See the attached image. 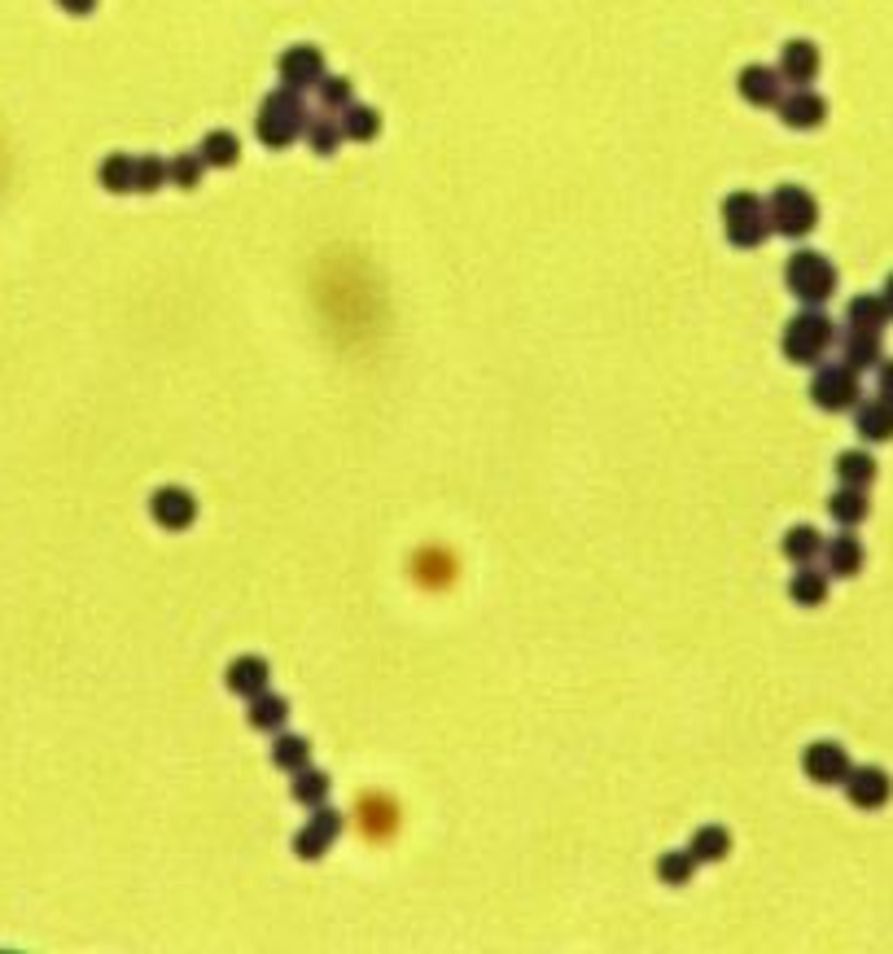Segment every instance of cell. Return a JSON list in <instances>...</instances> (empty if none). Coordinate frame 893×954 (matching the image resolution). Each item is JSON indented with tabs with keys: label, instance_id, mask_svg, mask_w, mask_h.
Instances as JSON below:
<instances>
[{
	"label": "cell",
	"instance_id": "f546056e",
	"mask_svg": "<svg viewBox=\"0 0 893 954\" xmlns=\"http://www.w3.org/2000/svg\"><path fill=\"white\" fill-rule=\"evenodd\" d=\"M728 836L723 832H701V841H696V850L692 854H701V858H719V854H728Z\"/></svg>",
	"mask_w": 893,
	"mask_h": 954
},
{
	"label": "cell",
	"instance_id": "d590c367",
	"mask_svg": "<svg viewBox=\"0 0 893 954\" xmlns=\"http://www.w3.org/2000/svg\"><path fill=\"white\" fill-rule=\"evenodd\" d=\"M58 4H62L67 13H92V4H97V0H58Z\"/></svg>",
	"mask_w": 893,
	"mask_h": 954
},
{
	"label": "cell",
	"instance_id": "44dd1931",
	"mask_svg": "<svg viewBox=\"0 0 893 954\" xmlns=\"http://www.w3.org/2000/svg\"><path fill=\"white\" fill-rule=\"evenodd\" d=\"M832 516L845 521V525H859L867 516V500H863V486H845L832 495Z\"/></svg>",
	"mask_w": 893,
	"mask_h": 954
},
{
	"label": "cell",
	"instance_id": "8fae6325",
	"mask_svg": "<svg viewBox=\"0 0 893 954\" xmlns=\"http://www.w3.org/2000/svg\"><path fill=\"white\" fill-rule=\"evenodd\" d=\"M784 79H793V83H811L819 74V49L811 40H793L789 49H784Z\"/></svg>",
	"mask_w": 893,
	"mask_h": 954
},
{
	"label": "cell",
	"instance_id": "30bf717a",
	"mask_svg": "<svg viewBox=\"0 0 893 954\" xmlns=\"http://www.w3.org/2000/svg\"><path fill=\"white\" fill-rule=\"evenodd\" d=\"M741 92H744V101H753V106H780V71L749 67V71L741 74Z\"/></svg>",
	"mask_w": 893,
	"mask_h": 954
},
{
	"label": "cell",
	"instance_id": "8992f818",
	"mask_svg": "<svg viewBox=\"0 0 893 954\" xmlns=\"http://www.w3.org/2000/svg\"><path fill=\"white\" fill-rule=\"evenodd\" d=\"M863 399L859 390V372L850 364H832L815 376V403L827 408V412H841V408H854Z\"/></svg>",
	"mask_w": 893,
	"mask_h": 954
},
{
	"label": "cell",
	"instance_id": "d6a6232c",
	"mask_svg": "<svg viewBox=\"0 0 893 954\" xmlns=\"http://www.w3.org/2000/svg\"><path fill=\"white\" fill-rule=\"evenodd\" d=\"M198 167H202V153H198V158H180V162L171 167V175H175L180 184H193V180H198Z\"/></svg>",
	"mask_w": 893,
	"mask_h": 954
},
{
	"label": "cell",
	"instance_id": "603a6c76",
	"mask_svg": "<svg viewBox=\"0 0 893 954\" xmlns=\"http://www.w3.org/2000/svg\"><path fill=\"white\" fill-rule=\"evenodd\" d=\"M237 141L228 137V132H215V137H207L202 141V162H215V167H228V162H237Z\"/></svg>",
	"mask_w": 893,
	"mask_h": 954
},
{
	"label": "cell",
	"instance_id": "7a4b0ae2",
	"mask_svg": "<svg viewBox=\"0 0 893 954\" xmlns=\"http://www.w3.org/2000/svg\"><path fill=\"white\" fill-rule=\"evenodd\" d=\"M771 223L784 232V237H806L811 228L819 223V207L815 198L806 193V189H797V184H784L775 198H771Z\"/></svg>",
	"mask_w": 893,
	"mask_h": 954
},
{
	"label": "cell",
	"instance_id": "e0dca14e",
	"mask_svg": "<svg viewBox=\"0 0 893 954\" xmlns=\"http://www.w3.org/2000/svg\"><path fill=\"white\" fill-rule=\"evenodd\" d=\"M881 360V333H859V329H850V338H845V364L854 368H872Z\"/></svg>",
	"mask_w": 893,
	"mask_h": 954
},
{
	"label": "cell",
	"instance_id": "1f68e13d",
	"mask_svg": "<svg viewBox=\"0 0 893 954\" xmlns=\"http://www.w3.org/2000/svg\"><path fill=\"white\" fill-rule=\"evenodd\" d=\"M338 137H342V123H315V128H311V145L320 149V153H329Z\"/></svg>",
	"mask_w": 893,
	"mask_h": 954
},
{
	"label": "cell",
	"instance_id": "9a60e30c",
	"mask_svg": "<svg viewBox=\"0 0 893 954\" xmlns=\"http://www.w3.org/2000/svg\"><path fill=\"white\" fill-rule=\"evenodd\" d=\"M193 500L184 495V491H162L158 500H153V516L162 521V525H171V530H180V525H189L193 521Z\"/></svg>",
	"mask_w": 893,
	"mask_h": 954
},
{
	"label": "cell",
	"instance_id": "d4e9b609",
	"mask_svg": "<svg viewBox=\"0 0 893 954\" xmlns=\"http://www.w3.org/2000/svg\"><path fill=\"white\" fill-rule=\"evenodd\" d=\"M784 552L793 556V561H811L819 552V534L811 525H802V530H789V539H784Z\"/></svg>",
	"mask_w": 893,
	"mask_h": 954
},
{
	"label": "cell",
	"instance_id": "83f0119b",
	"mask_svg": "<svg viewBox=\"0 0 893 954\" xmlns=\"http://www.w3.org/2000/svg\"><path fill=\"white\" fill-rule=\"evenodd\" d=\"M281 723H285V701H277V696L254 701V727H281Z\"/></svg>",
	"mask_w": 893,
	"mask_h": 954
},
{
	"label": "cell",
	"instance_id": "e575fe53",
	"mask_svg": "<svg viewBox=\"0 0 893 954\" xmlns=\"http://www.w3.org/2000/svg\"><path fill=\"white\" fill-rule=\"evenodd\" d=\"M347 97H351L347 79H329V83H324V101H329V106H338V101H347Z\"/></svg>",
	"mask_w": 893,
	"mask_h": 954
},
{
	"label": "cell",
	"instance_id": "6da1fadb",
	"mask_svg": "<svg viewBox=\"0 0 893 954\" xmlns=\"http://www.w3.org/2000/svg\"><path fill=\"white\" fill-rule=\"evenodd\" d=\"M789 290L797 298H806V302H823L836 290V268L815 250H802V254L789 259Z\"/></svg>",
	"mask_w": 893,
	"mask_h": 954
},
{
	"label": "cell",
	"instance_id": "3957f363",
	"mask_svg": "<svg viewBox=\"0 0 893 954\" xmlns=\"http://www.w3.org/2000/svg\"><path fill=\"white\" fill-rule=\"evenodd\" d=\"M723 228L736 245H757L771 232V211L753 198V193H736L723 202Z\"/></svg>",
	"mask_w": 893,
	"mask_h": 954
},
{
	"label": "cell",
	"instance_id": "4fadbf2b",
	"mask_svg": "<svg viewBox=\"0 0 893 954\" xmlns=\"http://www.w3.org/2000/svg\"><path fill=\"white\" fill-rule=\"evenodd\" d=\"M859 434L872 442H885L893 439V399H876V403H867L863 412H859Z\"/></svg>",
	"mask_w": 893,
	"mask_h": 954
},
{
	"label": "cell",
	"instance_id": "cb8c5ba5",
	"mask_svg": "<svg viewBox=\"0 0 893 954\" xmlns=\"http://www.w3.org/2000/svg\"><path fill=\"white\" fill-rule=\"evenodd\" d=\"M823 591H827V579H823L819 570H802V574L793 579V600H802V604H819Z\"/></svg>",
	"mask_w": 893,
	"mask_h": 954
},
{
	"label": "cell",
	"instance_id": "52a82bcc",
	"mask_svg": "<svg viewBox=\"0 0 893 954\" xmlns=\"http://www.w3.org/2000/svg\"><path fill=\"white\" fill-rule=\"evenodd\" d=\"M845 780H850L845 789H850V802H854V806L876 810V806H885V802H890L893 784H890V775H885V771L863 766V771H850Z\"/></svg>",
	"mask_w": 893,
	"mask_h": 954
},
{
	"label": "cell",
	"instance_id": "836d02e7",
	"mask_svg": "<svg viewBox=\"0 0 893 954\" xmlns=\"http://www.w3.org/2000/svg\"><path fill=\"white\" fill-rule=\"evenodd\" d=\"M688 867H692V854H683V858H666V863H662V876H666V881H683V876H688Z\"/></svg>",
	"mask_w": 893,
	"mask_h": 954
},
{
	"label": "cell",
	"instance_id": "5b68a950",
	"mask_svg": "<svg viewBox=\"0 0 893 954\" xmlns=\"http://www.w3.org/2000/svg\"><path fill=\"white\" fill-rule=\"evenodd\" d=\"M302 128H307V114H302L298 97H290V92L268 97V106H263V114H259V137H263L268 145H277V149L290 145Z\"/></svg>",
	"mask_w": 893,
	"mask_h": 954
},
{
	"label": "cell",
	"instance_id": "4316f807",
	"mask_svg": "<svg viewBox=\"0 0 893 954\" xmlns=\"http://www.w3.org/2000/svg\"><path fill=\"white\" fill-rule=\"evenodd\" d=\"M377 128H381V123H377V114H372V110H351V114L342 119V132H347V137H355V141H369Z\"/></svg>",
	"mask_w": 893,
	"mask_h": 954
},
{
	"label": "cell",
	"instance_id": "277c9868",
	"mask_svg": "<svg viewBox=\"0 0 893 954\" xmlns=\"http://www.w3.org/2000/svg\"><path fill=\"white\" fill-rule=\"evenodd\" d=\"M832 320L827 315H819V311H806V315H797L793 324H789V333H784V351H789V360H802V364H815L819 355L832 347Z\"/></svg>",
	"mask_w": 893,
	"mask_h": 954
},
{
	"label": "cell",
	"instance_id": "d6986e66",
	"mask_svg": "<svg viewBox=\"0 0 893 954\" xmlns=\"http://www.w3.org/2000/svg\"><path fill=\"white\" fill-rule=\"evenodd\" d=\"M836 473H841L845 486H867V482L876 478V460L863 455V451H845V455L836 460Z\"/></svg>",
	"mask_w": 893,
	"mask_h": 954
},
{
	"label": "cell",
	"instance_id": "8d00e7d4",
	"mask_svg": "<svg viewBox=\"0 0 893 954\" xmlns=\"http://www.w3.org/2000/svg\"><path fill=\"white\" fill-rule=\"evenodd\" d=\"M881 394H885V399H893V360H890V364H881Z\"/></svg>",
	"mask_w": 893,
	"mask_h": 954
},
{
	"label": "cell",
	"instance_id": "2e32d148",
	"mask_svg": "<svg viewBox=\"0 0 893 954\" xmlns=\"http://www.w3.org/2000/svg\"><path fill=\"white\" fill-rule=\"evenodd\" d=\"M827 565H832V574H841V579L859 574V565H863V548H859V539H854V534L832 539V548H827Z\"/></svg>",
	"mask_w": 893,
	"mask_h": 954
},
{
	"label": "cell",
	"instance_id": "74e56055",
	"mask_svg": "<svg viewBox=\"0 0 893 954\" xmlns=\"http://www.w3.org/2000/svg\"><path fill=\"white\" fill-rule=\"evenodd\" d=\"M881 298H885V307H890V315H893V277L885 281V294H881Z\"/></svg>",
	"mask_w": 893,
	"mask_h": 954
},
{
	"label": "cell",
	"instance_id": "ac0fdd59",
	"mask_svg": "<svg viewBox=\"0 0 893 954\" xmlns=\"http://www.w3.org/2000/svg\"><path fill=\"white\" fill-rule=\"evenodd\" d=\"M333 832H338V814L324 810V814L311 823V832L298 836V854H302V858H320V850L333 841Z\"/></svg>",
	"mask_w": 893,
	"mask_h": 954
},
{
	"label": "cell",
	"instance_id": "9c48e42d",
	"mask_svg": "<svg viewBox=\"0 0 893 954\" xmlns=\"http://www.w3.org/2000/svg\"><path fill=\"white\" fill-rule=\"evenodd\" d=\"M780 114H784L789 128H819L823 114H827V106H823V97L802 88V92H793L789 101H780Z\"/></svg>",
	"mask_w": 893,
	"mask_h": 954
},
{
	"label": "cell",
	"instance_id": "7402d4cb",
	"mask_svg": "<svg viewBox=\"0 0 893 954\" xmlns=\"http://www.w3.org/2000/svg\"><path fill=\"white\" fill-rule=\"evenodd\" d=\"M101 180H106V189H114V193H128V189H137V158H110L106 167H101Z\"/></svg>",
	"mask_w": 893,
	"mask_h": 954
},
{
	"label": "cell",
	"instance_id": "5bb4252c",
	"mask_svg": "<svg viewBox=\"0 0 893 954\" xmlns=\"http://www.w3.org/2000/svg\"><path fill=\"white\" fill-rule=\"evenodd\" d=\"M320 71H324V67H320V53H315V49H302V44H298V49H290V53H285V62H281L285 83H294V88H302V83H315V79H320Z\"/></svg>",
	"mask_w": 893,
	"mask_h": 954
},
{
	"label": "cell",
	"instance_id": "f1b7e54d",
	"mask_svg": "<svg viewBox=\"0 0 893 954\" xmlns=\"http://www.w3.org/2000/svg\"><path fill=\"white\" fill-rule=\"evenodd\" d=\"M277 762L290 766V771L307 766V744H302V740H281V744H277Z\"/></svg>",
	"mask_w": 893,
	"mask_h": 954
},
{
	"label": "cell",
	"instance_id": "ba28073f",
	"mask_svg": "<svg viewBox=\"0 0 893 954\" xmlns=\"http://www.w3.org/2000/svg\"><path fill=\"white\" fill-rule=\"evenodd\" d=\"M806 771H811V780H819V784H836V780L850 775V757H845L841 744L819 740V744H811V753H806Z\"/></svg>",
	"mask_w": 893,
	"mask_h": 954
},
{
	"label": "cell",
	"instance_id": "4dcf8cb0",
	"mask_svg": "<svg viewBox=\"0 0 893 954\" xmlns=\"http://www.w3.org/2000/svg\"><path fill=\"white\" fill-rule=\"evenodd\" d=\"M294 793H298V802H320V797L329 793V780H324V775H302Z\"/></svg>",
	"mask_w": 893,
	"mask_h": 954
},
{
	"label": "cell",
	"instance_id": "ffe728a7",
	"mask_svg": "<svg viewBox=\"0 0 893 954\" xmlns=\"http://www.w3.org/2000/svg\"><path fill=\"white\" fill-rule=\"evenodd\" d=\"M263 679H268V665H263V661H237L232 674H228V687L254 696V692H263Z\"/></svg>",
	"mask_w": 893,
	"mask_h": 954
},
{
	"label": "cell",
	"instance_id": "484cf974",
	"mask_svg": "<svg viewBox=\"0 0 893 954\" xmlns=\"http://www.w3.org/2000/svg\"><path fill=\"white\" fill-rule=\"evenodd\" d=\"M167 175H171V167H167V162H158V158H141V162H137V189H141V193L158 189Z\"/></svg>",
	"mask_w": 893,
	"mask_h": 954
},
{
	"label": "cell",
	"instance_id": "7c38bea8",
	"mask_svg": "<svg viewBox=\"0 0 893 954\" xmlns=\"http://www.w3.org/2000/svg\"><path fill=\"white\" fill-rule=\"evenodd\" d=\"M885 320H890V307H885V298L881 294H867V298H854V302H850V329H859V333H881Z\"/></svg>",
	"mask_w": 893,
	"mask_h": 954
}]
</instances>
